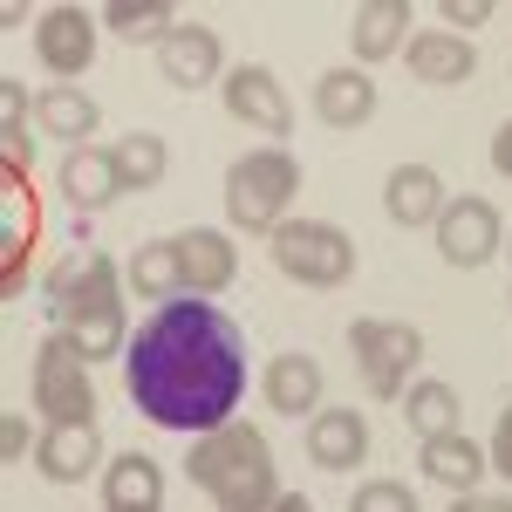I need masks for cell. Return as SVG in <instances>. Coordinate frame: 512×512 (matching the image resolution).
<instances>
[{
    "instance_id": "cb8c5ba5",
    "label": "cell",
    "mask_w": 512,
    "mask_h": 512,
    "mask_svg": "<svg viewBox=\"0 0 512 512\" xmlns=\"http://www.w3.org/2000/svg\"><path fill=\"white\" fill-rule=\"evenodd\" d=\"M403 21H410V7L403 0H362L349 21V41L362 62H383V55H396V48H410V35H403Z\"/></svg>"
},
{
    "instance_id": "3957f363",
    "label": "cell",
    "mask_w": 512,
    "mask_h": 512,
    "mask_svg": "<svg viewBox=\"0 0 512 512\" xmlns=\"http://www.w3.org/2000/svg\"><path fill=\"white\" fill-rule=\"evenodd\" d=\"M48 315L55 328H76V321H96V315H117L123 294H117V260L103 246H76L48 267Z\"/></svg>"
},
{
    "instance_id": "9c48e42d",
    "label": "cell",
    "mask_w": 512,
    "mask_h": 512,
    "mask_svg": "<svg viewBox=\"0 0 512 512\" xmlns=\"http://www.w3.org/2000/svg\"><path fill=\"white\" fill-rule=\"evenodd\" d=\"M55 192H62V205H69V212H103V205H117L130 185H123L117 151L82 144V151H69V158H62V171H55Z\"/></svg>"
},
{
    "instance_id": "ba28073f",
    "label": "cell",
    "mask_w": 512,
    "mask_h": 512,
    "mask_svg": "<svg viewBox=\"0 0 512 512\" xmlns=\"http://www.w3.org/2000/svg\"><path fill=\"white\" fill-rule=\"evenodd\" d=\"M499 212H492V198H451L444 212H437V253L451 260V267H485L492 253H499Z\"/></svg>"
},
{
    "instance_id": "7c38bea8",
    "label": "cell",
    "mask_w": 512,
    "mask_h": 512,
    "mask_svg": "<svg viewBox=\"0 0 512 512\" xmlns=\"http://www.w3.org/2000/svg\"><path fill=\"white\" fill-rule=\"evenodd\" d=\"M158 69L171 89H205V82H226V48H219V35L212 28H198V21H185L178 35L158 48Z\"/></svg>"
},
{
    "instance_id": "6da1fadb",
    "label": "cell",
    "mask_w": 512,
    "mask_h": 512,
    "mask_svg": "<svg viewBox=\"0 0 512 512\" xmlns=\"http://www.w3.org/2000/svg\"><path fill=\"white\" fill-rule=\"evenodd\" d=\"M123 383H130V403L158 431L205 437L219 424H233L239 396H246V335L226 308L178 294L130 335Z\"/></svg>"
},
{
    "instance_id": "83f0119b",
    "label": "cell",
    "mask_w": 512,
    "mask_h": 512,
    "mask_svg": "<svg viewBox=\"0 0 512 512\" xmlns=\"http://www.w3.org/2000/svg\"><path fill=\"white\" fill-rule=\"evenodd\" d=\"M349 512H417V492L403 478H369V485H355Z\"/></svg>"
},
{
    "instance_id": "836d02e7",
    "label": "cell",
    "mask_w": 512,
    "mask_h": 512,
    "mask_svg": "<svg viewBox=\"0 0 512 512\" xmlns=\"http://www.w3.org/2000/svg\"><path fill=\"white\" fill-rule=\"evenodd\" d=\"M274 512H315V506H308L301 492H280V499H274Z\"/></svg>"
},
{
    "instance_id": "1f68e13d",
    "label": "cell",
    "mask_w": 512,
    "mask_h": 512,
    "mask_svg": "<svg viewBox=\"0 0 512 512\" xmlns=\"http://www.w3.org/2000/svg\"><path fill=\"white\" fill-rule=\"evenodd\" d=\"M451 512H512V492H458Z\"/></svg>"
},
{
    "instance_id": "30bf717a",
    "label": "cell",
    "mask_w": 512,
    "mask_h": 512,
    "mask_svg": "<svg viewBox=\"0 0 512 512\" xmlns=\"http://www.w3.org/2000/svg\"><path fill=\"white\" fill-rule=\"evenodd\" d=\"M35 55H41V69H55V76H82L96 62V14H82V7L35 14Z\"/></svg>"
},
{
    "instance_id": "484cf974",
    "label": "cell",
    "mask_w": 512,
    "mask_h": 512,
    "mask_svg": "<svg viewBox=\"0 0 512 512\" xmlns=\"http://www.w3.org/2000/svg\"><path fill=\"white\" fill-rule=\"evenodd\" d=\"M458 417H465V403H458L451 383H410V390H403V424H410L417 437L458 431Z\"/></svg>"
},
{
    "instance_id": "4fadbf2b",
    "label": "cell",
    "mask_w": 512,
    "mask_h": 512,
    "mask_svg": "<svg viewBox=\"0 0 512 512\" xmlns=\"http://www.w3.org/2000/svg\"><path fill=\"white\" fill-rule=\"evenodd\" d=\"M308 458H315L321 472H355L362 458H369V424H362V410L349 403H328L308 417Z\"/></svg>"
},
{
    "instance_id": "ffe728a7",
    "label": "cell",
    "mask_w": 512,
    "mask_h": 512,
    "mask_svg": "<svg viewBox=\"0 0 512 512\" xmlns=\"http://www.w3.org/2000/svg\"><path fill=\"white\" fill-rule=\"evenodd\" d=\"M164 499V472L158 458H144V451H123L103 465V512H158Z\"/></svg>"
},
{
    "instance_id": "2e32d148",
    "label": "cell",
    "mask_w": 512,
    "mask_h": 512,
    "mask_svg": "<svg viewBox=\"0 0 512 512\" xmlns=\"http://www.w3.org/2000/svg\"><path fill=\"white\" fill-rule=\"evenodd\" d=\"M315 117L328 130H362L376 117V76L369 69H328V76H315Z\"/></svg>"
},
{
    "instance_id": "e0dca14e",
    "label": "cell",
    "mask_w": 512,
    "mask_h": 512,
    "mask_svg": "<svg viewBox=\"0 0 512 512\" xmlns=\"http://www.w3.org/2000/svg\"><path fill=\"white\" fill-rule=\"evenodd\" d=\"M178 260H185V294H219V287H233V274H239V253L219 226L178 233Z\"/></svg>"
},
{
    "instance_id": "d6a6232c",
    "label": "cell",
    "mask_w": 512,
    "mask_h": 512,
    "mask_svg": "<svg viewBox=\"0 0 512 512\" xmlns=\"http://www.w3.org/2000/svg\"><path fill=\"white\" fill-rule=\"evenodd\" d=\"M492 171H499V178H512V117L492 130Z\"/></svg>"
},
{
    "instance_id": "8fae6325",
    "label": "cell",
    "mask_w": 512,
    "mask_h": 512,
    "mask_svg": "<svg viewBox=\"0 0 512 512\" xmlns=\"http://www.w3.org/2000/svg\"><path fill=\"white\" fill-rule=\"evenodd\" d=\"M267 451V437H260V424H246V417H233V424H219V431H205L192 444V458H185V472H192V485H205V492H219L226 478L246 465V458H260Z\"/></svg>"
},
{
    "instance_id": "ac0fdd59",
    "label": "cell",
    "mask_w": 512,
    "mask_h": 512,
    "mask_svg": "<svg viewBox=\"0 0 512 512\" xmlns=\"http://www.w3.org/2000/svg\"><path fill=\"white\" fill-rule=\"evenodd\" d=\"M444 205L451 198H444V178H437L431 164H396L390 185H383V212H390L396 226H437Z\"/></svg>"
},
{
    "instance_id": "d6986e66",
    "label": "cell",
    "mask_w": 512,
    "mask_h": 512,
    "mask_svg": "<svg viewBox=\"0 0 512 512\" xmlns=\"http://www.w3.org/2000/svg\"><path fill=\"white\" fill-rule=\"evenodd\" d=\"M260 390H267V403H274L280 417H315L321 410V362L301 349H287L267 362V376H260Z\"/></svg>"
},
{
    "instance_id": "603a6c76",
    "label": "cell",
    "mask_w": 512,
    "mask_h": 512,
    "mask_svg": "<svg viewBox=\"0 0 512 512\" xmlns=\"http://www.w3.org/2000/svg\"><path fill=\"white\" fill-rule=\"evenodd\" d=\"M424 478H437V485H451V492H478V478H485V451H478L465 431H444V437H424Z\"/></svg>"
},
{
    "instance_id": "f1b7e54d",
    "label": "cell",
    "mask_w": 512,
    "mask_h": 512,
    "mask_svg": "<svg viewBox=\"0 0 512 512\" xmlns=\"http://www.w3.org/2000/svg\"><path fill=\"white\" fill-rule=\"evenodd\" d=\"M492 14H499L492 0H444V7H437V21H451V35H465L478 21H492Z\"/></svg>"
},
{
    "instance_id": "5bb4252c",
    "label": "cell",
    "mask_w": 512,
    "mask_h": 512,
    "mask_svg": "<svg viewBox=\"0 0 512 512\" xmlns=\"http://www.w3.org/2000/svg\"><path fill=\"white\" fill-rule=\"evenodd\" d=\"M35 465L55 485H82V478H96V465H103V437H96V424H48L41 444H35Z\"/></svg>"
},
{
    "instance_id": "5b68a950",
    "label": "cell",
    "mask_w": 512,
    "mask_h": 512,
    "mask_svg": "<svg viewBox=\"0 0 512 512\" xmlns=\"http://www.w3.org/2000/svg\"><path fill=\"white\" fill-rule=\"evenodd\" d=\"M267 253H274L280 274L301 280V287H342L355 274V239L342 226H328V219H287L267 239Z\"/></svg>"
},
{
    "instance_id": "f546056e",
    "label": "cell",
    "mask_w": 512,
    "mask_h": 512,
    "mask_svg": "<svg viewBox=\"0 0 512 512\" xmlns=\"http://www.w3.org/2000/svg\"><path fill=\"white\" fill-rule=\"evenodd\" d=\"M35 444H41V437L28 431V417H21V410H7V424H0V451H7V465H21Z\"/></svg>"
},
{
    "instance_id": "7a4b0ae2",
    "label": "cell",
    "mask_w": 512,
    "mask_h": 512,
    "mask_svg": "<svg viewBox=\"0 0 512 512\" xmlns=\"http://www.w3.org/2000/svg\"><path fill=\"white\" fill-rule=\"evenodd\" d=\"M301 192V164L287 158L280 144H260L226 171V212H233L239 233H267L274 239L287 226V205Z\"/></svg>"
},
{
    "instance_id": "44dd1931",
    "label": "cell",
    "mask_w": 512,
    "mask_h": 512,
    "mask_svg": "<svg viewBox=\"0 0 512 512\" xmlns=\"http://www.w3.org/2000/svg\"><path fill=\"white\" fill-rule=\"evenodd\" d=\"M96 21H103L117 41H130V48H164V41L185 28V14H178L171 0H110Z\"/></svg>"
},
{
    "instance_id": "277c9868",
    "label": "cell",
    "mask_w": 512,
    "mask_h": 512,
    "mask_svg": "<svg viewBox=\"0 0 512 512\" xmlns=\"http://www.w3.org/2000/svg\"><path fill=\"white\" fill-rule=\"evenodd\" d=\"M349 355L362 369V383L383 396V403H403V390L417 383V362H424V335L410 321H349Z\"/></svg>"
},
{
    "instance_id": "d4e9b609",
    "label": "cell",
    "mask_w": 512,
    "mask_h": 512,
    "mask_svg": "<svg viewBox=\"0 0 512 512\" xmlns=\"http://www.w3.org/2000/svg\"><path fill=\"white\" fill-rule=\"evenodd\" d=\"M130 287L137 294H151V301H178L185 294V260H178V239H151V246H137L130 253Z\"/></svg>"
},
{
    "instance_id": "7402d4cb",
    "label": "cell",
    "mask_w": 512,
    "mask_h": 512,
    "mask_svg": "<svg viewBox=\"0 0 512 512\" xmlns=\"http://www.w3.org/2000/svg\"><path fill=\"white\" fill-rule=\"evenodd\" d=\"M35 123L48 130V137H69V144H89L96 137V123H103V110H96V96H82L76 82H55V89H41L35 96Z\"/></svg>"
},
{
    "instance_id": "8992f818",
    "label": "cell",
    "mask_w": 512,
    "mask_h": 512,
    "mask_svg": "<svg viewBox=\"0 0 512 512\" xmlns=\"http://www.w3.org/2000/svg\"><path fill=\"white\" fill-rule=\"evenodd\" d=\"M28 396L48 424H96V383H89V362L82 349L55 328L35 349V376H28Z\"/></svg>"
},
{
    "instance_id": "9a60e30c",
    "label": "cell",
    "mask_w": 512,
    "mask_h": 512,
    "mask_svg": "<svg viewBox=\"0 0 512 512\" xmlns=\"http://www.w3.org/2000/svg\"><path fill=\"white\" fill-rule=\"evenodd\" d=\"M403 62H410V76H417V82H437V89L478 76V48L465 35H451V28H424V35H410Z\"/></svg>"
},
{
    "instance_id": "4dcf8cb0",
    "label": "cell",
    "mask_w": 512,
    "mask_h": 512,
    "mask_svg": "<svg viewBox=\"0 0 512 512\" xmlns=\"http://www.w3.org/2000/svg\"><path fill=\"white\" fill-rule=\"evenodd\" d=\"M485 458H492V472L512 478V403L499 410V424H492V444H485Z\"/></svg>"
},
{
    "instance_id": "4316f807",
    "label": "cell",
    "mask_w": 512,
    "mask_h": 512,
    "mask_svg": "<svg viewBox=\"0 0 512 512\" xmlns=\"http://www.w3.org/2000/svg\"><path fill=\"white\" fill-rule=\"evenodd\" d=\"M110 151H117L123 185H130V192H151V185H164V164H171V151H164L158 130H130V137H117Z\"/></svg>"
},
{
    "instance_id": "52a82bcc",
    "label": "cell",
    "mask_w": 512,
    "mask_h": 512,
    "mask_svg": "<svg viewBox=\"0 0 512 512\" xmlns=\"http://www.w3.org/2000/svg\"><path fill=\"white\" fill-rule=\"evenodd\" d=\"M219 96H226V117L246 123V130H267L274 144L287 137V130H294L287 89H280V76H274V69H260V62H239V69H226Z\"/></svg>"
}]
</instances>
